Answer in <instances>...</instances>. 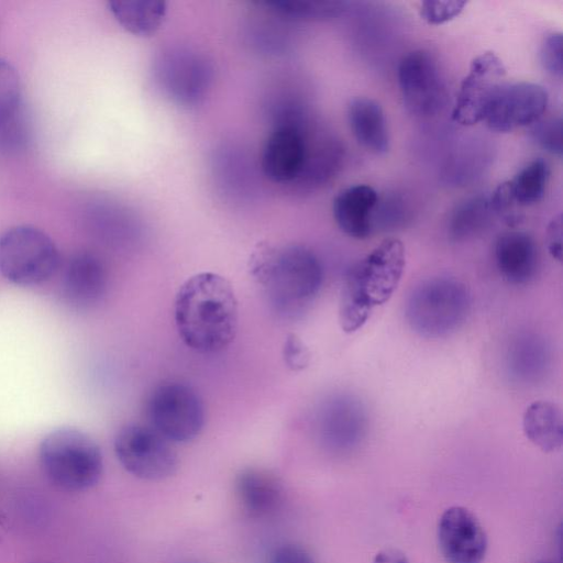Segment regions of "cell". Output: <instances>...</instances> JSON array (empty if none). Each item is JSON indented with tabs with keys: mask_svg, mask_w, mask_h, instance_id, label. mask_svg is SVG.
Wrapping results in <instances>:
<instances>
[{
	"mask_svg": "<svg viewBox=\"0 0 563 563\" xmlns=\"http://www.w3.org/2000/svg\"><path fill=\"white\" fill-rule=\"evenodd\" d=\"M534 141L544 151L561 156L562 155V120L552 118L543 122H537L532 130Z\"/></svg>",
	"mask_w": 563,
	"mask_h": 563,
	"instance_id": "cell-29",
	"label": "cell"
},
{
	"mask_svg": "<svg viewBox=\"0 0 563 563\" xmlns=\"http://www.w3.org/2000/svg\"><path fill=\"white\" fill-rule=\"evenodd\" d=\"M271 563H316L312 556L301 547L296 544H283L278 547L272 556Z\"/></svg>",
	"mask_w": 563,
	"mask_h": 563,
	"instance_id": "cell-32",
	"label": "cell"
},
{
	"mask_svg": "<svg viewBox=\"0 0 563 563\" xmlns=\"http://www.w3.org/2000/svg\"><path fill=\"white\" fill-rule=\"evenodd\" d=\"M108 272L99 256L80 251L64 264L60 276V294L64 301L79 310L93 308L108 289Z\"/></svg>",
	"mask_w": 563,
	"mask_h": 563,
	"instance_id": "cell-15",
	"label": "cell"
},
{
	"mask_svg": "<svg viewBox=\"0 0 563 563\" xmlns=\"http://www.w3.org/2000/svg\"><path fill=\"white\" fill-rule=\"evenodd\" d=\"M350 129L366 151L382 155L389 148L386 118L380 104L367 97L353 98L347 104Z\"/></svg>",
	"mask_w": 563,
	"mask_h": 563,
	"instance_id": "cell-19",
	"label": "cell"
},
{
	"mask_svg": "<svg viewBox=\"0 0 563 563\" xmlns=\"http://www.w3.org/2000/svg\"><path fill=\"white\" fill-rule=\"evenodd\" d=\"M53 240L32 225H15L0 235V273L10 283L32 287L47 282L58 269Z\"/></svg>",
	"mask_w": 563,
	"mask_h": 563,
	"instance_id": "cell-6",
	"label": "cell"
},
{
	"mask_svg": "<svg viewBox=\"0 0 563 563\" xmlns=\"http://www.w3.org/2000/svg\"><path fill=\"white\" fill-rule=\"evenodd\" d=\"M108 7L118 23L136 36H152L166 15V3L154 0H113Z\"/></svg>",
	"mask_w": 563,
	"mask_h": 563,
	"instance_id": "cell-23",
	"label": "cell"
},
{
	"mask_svg": "<svg viewBox=\"0 0 563 563\" xmlns=\"http://www.w3.org/2000/svg\"><path fill=\"white\" fill-rule=\"evenodd\" d=\"M468 287L452 276H434L420 282L409 294L405 317L418 335L441 339L451 335L471 311Z\"/></svg>",
	"mask_w": 563,
	"mask_h": 563,
	"instance_id": "cell-5",
	"label": "cell"
},
{
	"mask_svg": "<svg viewBox=\"0 0 563 563\" xmlns=\"http://www.w3.org/2000/svg\"><path fill=\"white\" fill-rule=\"evenodd\" d=\"M495 214L488 196H477L461 203L450 219L449 234L454 241H464L481 233Z\"/></svg>",
	"mask_w": 563,
	"mask_h": 563,
	"instance_id": "cell-25",
	"label": "cell"
},
{
	"mask_svg": "<svg viewBox=\"0 0 563 563\" xmlns=\"http://www.w3.org/2000/svg\"><path fill=\"white\" fill-rule=\"evenodd\" d=\"M440 551L448 563H482L487 539L477 518L466 508L443 511L437 528Z\"/></svg>",
	"mask_w": 563,
	"mask_h": 563,
	"instance_id": "cell-14",
	"label": "cell"
},
{
	"mask_svg": "<svg viewBox=\"0 0 563 563\" xmlns=\"http://www.w3.org/2000/svg\"><path fill=\"white\" fill-rule=\"evenodd\" d=\"M522 429L527 439L543 452L560 450L563 444L561 408L549 400L531 402L523 412Z\"/></svg>",
	"mask_w": 563,
	"mask_h": 563,
	"instance_id": "cell-22",
	"label": "cell"
},
{
	"mask_svg": "<svg viewBox=\"0 0 563 563\" xmlns=\"http://www.w3.org/2000/svg\"><path fill=\"white\" fill-rule=\"evenodd\" d=\"M174 319L179 338L190 350L213 354L235 339L239 307L227 278L201 272L187 278L174 301Z\"/></svg>",
	"mask_w": 563,
	"mask_h": 563,
	"instance_id": "cell-1",
	"label": "cell"
},
{
	"mask_svg": "<svg viewBox=\"0 0 563 563\" xmlns=\"http://www.w3.org/2000/svg\"><path fill=\"white\" fill-rule=\"evenodd\" d=\"M251 273L263 286L272 308L296 317L318 295L323 269L318 256L303 245H261L251 257Z\"/></svg>",
	"mask_w": 563,
	"mask_h": 563,
	"instance_id": "cell-2",
	"label": "cell"
},
{
	"mask_svg": "<svg viewBox=\"0 0 563 563\" xmlns=\"http://www.w3.org/2000/svg\"><path fill=\"white\" fill-rule=\"evenodd\" d=\"M234 493L241 509L247 516L262 518L279 507L283 486L273 473L258 467H247L236 475Z\"/></svg>",
	"mask_w": 563,
	"mask_h": 563,
	"instance_id": "cell-18",
	"label": "cell"
},
{
	"mask_svg": "<svg viewBox=\"0 0 563 563\" xmlns=\"http://www.w3.org/2000/svg\"><path fill=\"white\" fill-rule=\"evenodd\" d=\"M147 424L169 442L196 439L205 426V407L189 385L167 382L156 386L145 402Z\"/></svg>",
	"mask_w": 563,
	"mask_h": 563,
	"instance_id": "cell-7",
	"label": "cell"
},
{
	"mask_svg": "<svg viewBox=\"0 0 563 563\" xmlns=\"http://www.w3.org/2000/svg\"><path fill=\"white\" fill-rule=\"evenodd\" d=\"M496 267L511 285H527L537 276L539 251L534 239L525 231L500 234L494 246Z\"/></svg>",
	"mask_w": 563,
	"mask_h": 563,
	"instance_id": "cell-16",
	"label": "cell"
},
{
	"mask_svg": "<svg viewBox=\"0 0 563 563\" xmlns=\"http://www.w3.org/2000/svg\"><path fill=\"white\" fill-rule=\"evenodd\" d=\"M536 563H556V562H553V561H539V562H536Z\"/></svg>",
	"mask_w": 563,
	"mask_h": 563,
	"instance_id": "cell-35",
	"label": "cell"
},
{
	"mask_svg": "<svg viewBox=\"0 0 563 563\" xmlns=\"http://www.w3.org/2000/svg\"><path fill=\"white\" fill-rule=\"evenodd\" d=\"M547 246L550 255L558 262H562V217H554L547 228Z\"/></svg>",
	"mask_w": 563,
	"mask_h": 563,
	"instance_id": "cell-33",
	"label": "cell"
},
{
	"mask_svg": "<svg viewBox=\"0 0 563 563\" xmlns=\"http://www.w3.org/2000/svg\"><path fill=\"white\" fill-rule=\"evenodd\" d=\"M550 177L548 163L539 157L529 162L511 178L499 184L511 208L527 207L541 201Z\"/></svg>",
	"mask_w": 563,
	"mask_h": 563,
	"instance_id": "cell-24",
	"label": "cell"
},
{
	"mask_svg": "<svg viewBox=\"0 0 563 563\" xmlns=\"http://www.w3.org/2000/svg\"><path fill=\"white\" fill-rule=\"evenodd\" d=\"M505 76L506 67L494 52L475 56L456 93L452 120L464 126L483 121L494 95L505 82Z\"/></svg>",
	"mask_w": 563,
	"mask_h": 563,
	"instance_id": "cell-10",
	"label": "cell"
},
{
	"mask_svg": "<svg viewBox=\"0 0 563 563\" xmlns=\"http://www.w3.org/2000/svg\"><path fill=\"white\" fill-rule=\"evenodd\" d=\"M21 98V84L16 69L0 58V128L15 115Z\"/></svg>",
	"mask_w": 563,
	"mask_h": 563,
	"instance_id": "cell-26",
	"label": "cell"
},
{
	"mask_svg": "<svg viewBox=\"0 0 563 563\" xmlns=\"http://www.w3.org/2000/svg\"><path fill=\"white\" fill-rule=\"evenodd\" d=\"M373 563H409L406 555L396 549H385L379 551Z\"/></svg>",
	"mask_w": 563,
	"mask_h": 563,
	"instance_id": "cell-34",
	"label": "cell"
},
{
	"mask_svg": "<svg viewBox=\"0 0 563 563\" xmlns=\"http://www.w3.org/2000/svg\"><path fill=\"white\" fill-rule=\"evenodd\" d=\"M540 62L543 69L553 77L562 78V34L551 33L542 42Z\"/></svg>",
	"mask_w": 563,
	"mask_h": 563,
	"instance_id": "cell-30",
	"label": "cell"
},
{
	"mask_svg": "<svg viewBox=\"0 0 563 563\" xmlns=\"http://www.w3.org/2000/svg\"><path fill=\"white\" fill-rule=\"evenodd\" d=\"M367 415L363 404L346 394L325 399L316 416V429L321 444L335 453L356 448L367 430Z\"/></svg>",
	"mask_w": 563,
	"mask_h": 563,
	"instance_id": "cell-12",
	"label": "cell"
},
{
	"mask_svg": "<svg viewBox=\"0 0 563 563\" xmlns=\"http://www.w3.org/2000/svg\"><path fill=\"white\" fill-rule=\"evenodd\" d=\"M548 101V91L539 84L505 81L494 95L483 121L492 131L507 133L540 121Z\"/></svg>",
	"mask_w": 563,
	"mask_h": 563,
	"instance_id": "cell-11",
	"label": "cell"
},
{
	"mask_svg": "<svg viewBox=\"0 0 563 563\" xmlns=\"http://www.w3.org/2000/svg\"><path fill=\"white\" fill-rule=\"evenodd\" d=\"M507 374L519 384L537 382L544 374L549 362L548 346L536 334L515 336L507 346Z\"/></svg>",
	"mask_w": 563,
	"mask_h": 563,
	"instance_id": "cell-21",
	"label": "cell"
},
{
	"mask_svg": "<svg viewBox=\"0 0 563 563\" xmlns=\"http://www.w3.org/2000/svg\"><path fill=\"white\" fill-rule=\"evenodd\" d=\"M465 5L466 1L461 0H429L421 2L419 13L428 24L441 25L459 16Z\"/></svg>",
	"mask_w": 563,
	"mask_h": 563,
	"instance_id": "cell-28",
	"label": "cell"
},
{
	"mask_svg": "<svg viewBox=\"0 0 563 563\" xmlns=\"http://www.w3.org/2000/svg\"><path fill=\"white\" fill-rule=\"evenodd\" d=\"M275 13L295 18H319L335 14L341 10L340 2H299V1H274L266 2Z\"/></svg>",
	"mask_w": 563,
	"mask_h": 563,
	"instance_id": "cell-27",
	"label": "cell"
},
{
	"mask_svg": "<svg viewBox=\"0 0 563 563\" xmlns=\"http://www.w3.org/2000/svg\"><path fill=\"white\" fill-rule=\"evenodd\" d=\"M43 474L65 492H84L95 486L103 472L102 453L92 438L75 428L51 431L40 443Z\"/></svg>",
	"mask_w": 563,
	"mask_h": 563,
	"instance_id": "cell-4",
	"label": "cell"
},
{
	"mask_svg": "<svg viewBox=\"0 0 563 563\" xmlns=\"http://www.w3.org/2000/svg\"><path fill=\"white\" fill-rule=\"evenodd\" d=\"M309 132L298 121L288 120L273 129L263 147L262 170L272 181L296 185L306 166Z\"/></svg>",
	"mask_w": 563,
	"mask_h": 563,
	"instance_id": "cell-13",
	"label": "cell"
},
{
	"mask_svg": "<svg viewBox=\"0 0 563 563\" xmlns=\"http://www.w3.org/2000/svg\"><path fill=\"white\" fill-rule=\"evenodd\" d=\"M208 67L203 60L192 54H172L164 62L163 82L177 100L195 101L205 91L208 84Z\"/></svg>",
	"mask_w": 563,
	"mask_h": 563,
	"instance_id": "cell-20",
	"label": "cell"
},
{
	"mask_svg": "<svg viewBox=\"0 0 563 563\" xmlns=\"http://www.w3.org/2000/svg\"><path fill=\"white\" fill-rule=\"evenodd\" d=\"M170 443L147 423H129L118 431L113 446L126 472L141 479L162 481L178 467Z\"/></svg>",
	"mask_w": 563,
	"mask_h": 563,
	"instance_id": "cell-8",
	"label": "cell"
},
{
	"mask_svg": "<svg viewBox=\"0 0 563 563\" xmlns=\"http://www.w3.org/2000/svg\"><path fill=\"white\" fill-rule=\"evenodd\" d=\"M398 86L405 107L416 115H431L445 100V84L435 57L426 49L406 54L398 65Z\"/></svg>",
	"mask_w": 563,
	"mask_h": 563,
	"instance_id": "cell-9",
	"label": "cell"
},
{
	"mask_svg": "<svg viewBox=\"0 0 563 563\" xmlns=\"http://www.w3.org/2000/svg\"><path fill=\"white\" fill-rule=\"evenodd\" d=\"M405 265L402 242L388 238L347 269L339 301V323L344 332L360 330L373 309L389 300L399 285Z\"/></svg>",
	"mask_w": 563,
	"mask_h": 563,
	"instance_id": "cell-3",
	"label": "cell"
},
{
	"mask_svg": "<svg viewBox=\"0 0 563 563\" xmlns=\"http://www.w3.org/2000/svg\"><path fill=\"white\" fill-rule=\"evenodd\" d=\"M378 202L377 191L369 185L357 184L341 190L333 199V218L347 236L363 240L374 229V210Z\"/></svg>",
	"mask_w": 563,
	"mask_h": 563,
	"instance_id": "cell-17",
	"label": "cell"
},
{
	"mask_svg": "<svg viewBox=\"0 0 563 563\" xmlns=\"http://www.w3.org/2000/svg\"><path fill=\"white\" fill-rule=\"evenodd\" d=\"M310 352L303 341L295 333H289L283 344V358L291 371H302L310 363Z\"/></svg>",
	"mask_w": 563,
	"mask_h": 563,
	"instance_id": "cell-31",
	"label": "cell"
}]
</instances>
